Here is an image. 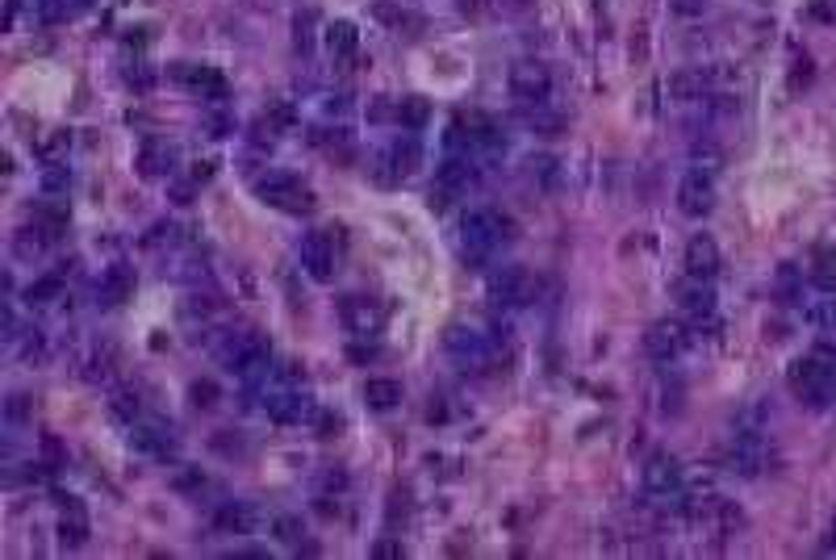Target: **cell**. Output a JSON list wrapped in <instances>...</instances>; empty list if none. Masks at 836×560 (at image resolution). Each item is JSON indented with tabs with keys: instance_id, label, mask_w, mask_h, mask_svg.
<instances>
[{
	"instance_id": "1",
	"label": "cell",
	"mask_w": 836,
	"mask_h": 560,
	"mask_svg": "<svg viewBox=\"0 0 836 560\" xmlns=\"http://www.w3.org/2000/svg\"><path fill=\"white\" fill-rule=\"evenodd\" d=\"M786 385H791V393L811 410L836 406V347L816 343L811 352H803L791 364V372H786Z\"/></svg>"
},
{
	"instance_id": "7",
	"label": "cell",
	"mask_w": 836,
	"mask_h": 560,
	"mask_svg": "<svg viewBox=\"0 0 836 560\" xmlns=\"http://www.w3.org/2000/svg\"><path fill=\"white\" fill-rule=\"evenodd\" d=\"M339 322L347 326L352 335L368 339V335H377L381 326H385V306L377 297H368V293H347L339 301Z\"/></svg>"
},
{
	"instance_id": "45",
	"label": "cell",
	"mask_w": 836,
	"mask_h": 560,
	"mask_svg": "<svg viewBox=\"0 0 836 560\" xmlns=\"http://www.w3.org/2000/svg\"><path fill=\"white\" fill-rule=\"evenodd\" d=\"M673 9L686 13V17H694V13H703V9H707V0H673Z\"/></svg>"
},
{
	"instance_id": "42",
	"label": "cell",
	"mask_w": 836,
	"mask_h": 560,
	"mask_svg": "<svg viewBox=\"0 0 836 560\" xmlns=\"http://www.w3.org/2000/svg\"><path fill=\"white\" fill-rule=\"evenodd\" d=\"M339 414H318V439H335L339 435Z\"/></svg>"
},
{
	"instance_id": "41",
	"label": "cell",
	"mask_w": 836,
	"mask_h": 560,
	"mask_svg": "<svg viewBox=\"0 0 836 560\" xmlns=\"http://www.w3.org/2000/svg\"><path fill=\"white\" fill-rule=\"evenodd\" d=\"M373 556H381V560H402L406 548H402L398 540H377V544H373Z\"/></svg>"
},
{
	"instance_id": "40",
	"label": "cell",
	"mask_w": 836,
	"mask_h": 560,
	"mask_svg": "<svg viewBox=\"0 0 836 560\" xmlns=\"http://www.w3.org/2000/svg\"><path fill=\"white\" fill-rule=\"evenodd\" d=\"M205 130H209V138H226L235 130V118H230V113H205Z\"/></svg>"
},
{
	"instance_id": "10",
	"label": "cell",
	"mask_w": 836,
	"mask_h": 560,
	"mask_svg": "<svg viewBox=\"0 0 836 560\" xmlns=\"http://www.w3.org/2000/svg\"><path fill=\"white\" fill-rule=\"evenodd\" d=\"M799 314L816 331H836V285L832 280H816L799 293Z\"/></svg>"
},
{
	"instance_id": "3",
	"label": "cell",
	"mask_w": 836,
	"mask_h": 560,
	"mask_svg": "<svg viewBox=\"0 0 836 560\" xmlns=\"http://www.w3.org/2000/svg\"><path fill=\"white\" fill-rule=\"evenodd\" d=\"M251 189H255V197H260L264 205L285 209V214H310V209L318 205L310 184H306V180H297V176H289V172H268V176H255V180H251Z\"/></svg>"
},
{
	"instance_id": "46",
	"label": "cell",
	"mask_w": 836,
	"mask_h": 560,
	"mask_svg": "<svg viewBox=\"0 0 836 560\" xmlns=\"http://www.w3.org/2000/svg\"><path fill=\"white\" fill-rule=\"evenodd\" d=\"M151 72H126V84H134V88H151Z\"/></svg>"
},
{
	"instance_id": "29",
	"label": "cell",
	"mask_w": 836,
	"mask_h": 560,
	"mask_svg": "<svg viewBox=\"0 0 836 560\" xmlns=\"http://www.w3.org/2000/svg\"><path fill=\"white\" fill-rule=\"evenodd\" d=\"M431 118V105L423 97H402L398 101V113H393V122H398L402 130H423Z\"/></svg>"
},
{
	"instance_id": "19",
	"label": "cell",
	"mask_w": 836,
	"mask_h": 560,
	"mask_svg": "<svg viewBox=\"0 0 836 560\" xmlns=\"http://www.w3.org/2000/svg\"><path fill=\"white\" fill-rule=\"evenodd\" d=\"M435 180H439V189L444 193H469L473 184H477V163L469 159V155H448L444 163H439V172H435Z\"/></svg>"
},
{
	"instance_id": "44",
	"label": "cell",
	"mask_w": 836,
	"mask_h": 560,
	"mask_svg": "<svg viewBox=\"0 0 836 560\" xmlns=\"http://www.w3.org/2000/svg\"><path fill=\"white\" fill-rule=\"evenodd\" d=\"M444 418H448L444 398H431V406H427V423H444Z\"/></svg>"
},
{
	"instance_id": "34",
	"label": "cell",
	"mask_w": 836,
	"mask_h": 560,
	"mask_svg": "<svg viewBox=\"0 0 836 560\" xmlns=\"http://www.w3.org/2000/svg\"><path fill=\"white\" fill-rule=\"evenodd\" d=\"M189 402H193L197 410H214V406L222 402V389H218V381H209V377L193 381V385H189Z\"/></svg>"
},
{
	"instance_id": "6",
	"label": "cell",
	"mask_w": 836,
	"mask_h": 560,
	"mask_svg": "<svg viewBox=\"0 0 836 560\" xmlns=\"http://www.w3.org/2000/svg\"><path fill=\"white\" fill-rule=\"evenodd\" d=\"M686 347H690V326L686 322L661 318V322H653L644 331V352H648V360H657V364H673Z\"/></svg>"
},
{
	"instance_id": "14",
	"label": "cell",
	"mask_w": 836,
	"mask_h": 560,
	"mask_svg": "<svg viewBox=\"0 0 836 560\" xmlns=\"http://www.w3.org/2000/svg\"><path fill=\"white\" fill-rule=\"evenodd\" d=\"M682 268H686V276H694V280H715V272L724 268V255H719V247H715L711 235H694V239L686 243Z\"/></svg>"
},
{
	"instance_id": "37",
	"label": "cell",
	"mask_w": 836,
	"mask_h": 560,
	"mask_svg": "<svg viewBox=\"0 0 836 560\" xmlns=\"http://www.w3.org/2000/svg\"><path fill=\"white\" fill-rule=\"evenodd\" d=\"M113 414H122L126 423H138V418H143V402H138V393L134 389H118V393H113Z\"/></svg>"
},
{
	"instance_id": "15",
	"label": "cell",
	"mask_w": 836,
	"mask_h": 560,
	"mask_svg": "<svg viewBox=\"0 0 836 560\" xmlns=\"http://www.w3.org/2000/svg\"><path fill=\"white\" fill-rule=\"evenodd\" d=\"M172 80L184 84V88H193L197 97H209V101H222L226 97V80L209 63H176L172 67Z\"/></svg>"
},
{
	"instance_id": "22",
	"label": "cell",
	"mask_w": 836,
	"mask_h": 560,
	"mask_svg": "<svg viewBox=\"0 0 836 560\" xmlns=\"http://www.w3.org/2000/svg\"><path fill=\"white\" fill-rule=\"evenodd\" d=\"M134 285H138L134 268L113 264V268L97 280V297H101V306H122V301H130V297H134Z\"/></svg>"
},
{
	"instance_id": "31",
	"label": "cell",
	"mask_w": 836,
	"mask_h": 560,
	"mask_svg": "<svg viewBox=\"0 0 836 560\" xmlns=\"http://www.w3.org/2000/svg\"><path fill=\"white\" fill-rule=\"evenodd\" d=\"M59 544H63V548H80V544H88V519L80 515V506L67 510V515L59 519Z\"/></svg>"
},
{
	"instance_id": "17",
	"label": "cell",
	"mask_w": 836,
	"mask_h": 560,
	"mask_svg": "<svg viewBox=\"0 0 836 560\" xmlns=\"http://www.w3.org/2000/svg\"><path fill=\"white\" fill-rule=\"evenodd\" d=\"M715 88V72L711 67H682V72L669 76V97L673 101H703L707 92Z\"/></svg>"
},
{
	"instance_id": "49",
	"label": "cell",
	"mask_w": 836,
	"mask_h": 560,
	"mask_svg": "<svg viewBox=\"0 0 836 560\" xmlns=\"http://www.w3.org/2000/svg\"><path fill=\"white\" fill-rule=\"evenodd\" d=\"M456 5H460L464 13H477V5H481V0H456Z\"/></svg>"
},
{
	"instance_id": "36",
	"label": "cell",
	"mask_w": 836,
	"mask_h": 560,
	"mask_svg": "<svg viewBox=\"0 0 836 560\" xmlns=\"http://www.w3.org/2000/svg\"><path fill=\"white\" fill-rule=\"evenodd\" d=\"M527 122H531V130H540L544 138H556V134L565 130V118H561V113H548L544 105L531 109V118H527Z\"/></svg>"
},
{
	"instance_id": "26",
	"label": "cell",
	"mask_w": 836,
	"mask_h": 560,
	"mask_svg": "<svg viewBox=\"0 0 836 560\" xmlns=\"http://www.w3.org/2000/svg\"><path fill=\"white\" fill-rule=\"evenodd\" d=\"M51 243H55V239L34 222V226H21V230H17L13 251H17V260H38V255H46V247H51Z\"/></svg>"
},
{
	"instance_id": "23",
	"label": "cell",
	"mask_w": 836,
	"mask_h": 560,
	"mask_svg": "<svg viewBox=\"0 0 836 560\" xmlns=\"http://www.w3.org/2000/svg\"><path fill=\"white\" fill-rule=\"evenodd\" d=\"M673 293H678L682 310H686L690 318H711V314H715V293H711V280H694V276H686L682 285H673Z\"/></svg>"
},
{
	"instance_id": "50",
	"label": "cell",
	"mask_w": 836,
	"mask_h": 560,
	"mask_svg": "<svg viewBox=\"0 0 836 560\" xmlns=\"http://www.w3.org/2000/svg\"><path fill=\"white\" fill-rule=\"evenodd\" d=\"M828 548H836V519H832V531H828Z\"/></svg>"
},
{
	"instance_id": "21",
	"label": "cell",
	"mask_w": 836,
	"mask_h": 560,
	"mask_svg": "<svg viewBox=\"0 0 836 560\" xmlns=\"http://www.w3.org/2000/svg\"><path fill=\"white\" fill-rule=\"evenodd\" d=\"M130 443H134L138 452L155 456V460H172V456H176L172 427H164V423H138V427H134V435H130Z\"/></svg>"
},
{
	"instance_id": "20",
	"label": "cell",
	"mask_w": 836,
	"mask_h": 560,
	"mask_svg": "<svg viewBox=\"0 0 836 560\" xmlns=\"http://www.w3.org/2000/svg\"><path fill=\"white\" fill-rule=\"evenodd\" d=\"M444 347H448V356L460 360V364H481L485 352H490L485 335H477L473 326H452V331L444 335Z\"/></svg>"
},
{
	"instance_id": "9",
	"label": "cell",
	"mask_w": 836,
	"mask_h": 560,
	"mask_svg": "<svg viewBox=\"0 0 836 560\" xmlns=\"http://www.w3.org/2000/svg\"><path fill=\"white\" fill-rule=\"evenodd\" d=\"M510 92H515V101H523V105H548V97H552V76H548V67L544 63H531V59H523V63H515L510 67Z\"/></svg>"
},
{
	"instance_id": "25",
	"label": "cell",
	"mask_w": 836,
	"mask_h": 560,
	"mask_svg": "<svg viewBox=\"0 0 836 560\" xmlns=\"http://www.w3.org/2000/svg\"><path fill=\"white\" fill-rule=\"evenodd\" d=\"M364 402L373 406V410H393L402 402V381H393V377H368L364 381Z\"/></svg>"
},
{
	"instance_id": "24",
	"label": "cell",
	"mask_w": 836,
	"mask_h": 560,
	"mask_svg": "<svg viewBox=\"0 0 836 560\" xmlns=\"http://www.w3.org/2000/svg\"><path fill=\"white\" fill-rule=\"evenodd\" d=\"M327 51H331L335 63H352L356 59L360 34H356L352 21H331V26H327Z\"/></svg>"
},
{
	"instance_id": "13",
	"label": "cell",
	"mask_w": 836,
	"mask_h": 560,
	"mask_svg": "<svg viewBox=\"0 0 836 560\" xmlns=\"http://www.w3.org/2000/svg\"><path fill=\"white\" fill-rule=\"evenodd\" d=\"M770 443L761 439V431H740L732 439V469L740 477H761L765 469H770Z\"/></svg>"
},
{
	"instance_id": "35",
	"label": "cell",
	"mask_w": 836,
	"mask_h": 560,
	"mask_svg": "<svg viewBox=\"0 0 836 560\" xmlns=\"http://www.w3.org/2000/svg\"><path fill=\"white\" fill-rule=\"evenodd\" d=\"M272 535H276L281 544L301 548V535H306V523H301L297 515H276V519H272Z\"/></svg>"
},
{
	"instance_id": "43",
	"label": "cell",
	"mask_w": 836,
	"mask_h": 560,
	"mask_svg": "<svg viewBox=\"0 0 836 560\" xmlns=\"http://www.w3.org/2000/svg\"><path fill=\"white\" fill-rule=\"evenodd\" d=\"M527 168H531V172H536V176H544V180H552V168H556V163H552L548 155H540V159H531V163H527Z\"/></svg>"
},
{
	"instance_id": "48",
	"label": "cell",
	"mask_w": 836,
	"mask_h": 560,
	"mask_svg": "<svg viewBox=\"0 0 836 560\" xmlns=\"http://www.w3.org/2000/svg\"><path fill=\"white\" fill-rule=\"evenodd\" d=\"M498 5H502V9H510V13H519V9H527V5H531V0H498Z\"/></svg>"
},
{
	"instance_id": "12",
	"label": "cell",
	"mask_w": 836,
	"mask_h": 560,
	"mask_svg": "<svg viewBox=\"0 0 836 560\" xmlns=\"http://www.w3.org/2000/svg\"><path fill=\"white\" fill-rule=\"evenodd\" d=\"M678 209L686 218H707L715 209V180L703 168H690L678 184Z\"/></svg>"
},
{
	"instance_id": "32",
	"label": "cell",
	"mask_w": 836,
	"mask_h": 560,
	"mask_svg": "<svg viewBox=\"0 0 836 560\" xmlns=\"http://www.w3.org/2000/svg\"><path fill=\"white\" fill-rule=\"evenodd\" d=\"M80 9H88V0H38V17L42 21H67V17H76Z\"/></svg>"
},
{
	"instance_id": "18",
	"label": "cell",
	"mask_w": 836,
	"mask_h": 560,
	"mask_svg": "<svg viewBox=\"0 0 836 560\" xmlns=\"http://www.w3.org/2000/svg\"><path fill=\"white\" fill-rule=\"evenodd\" d=\"M377 163H385V168H389V180H406V176H414L418 168H423V147H418V138L402 134Z\"/></svg>"
},
{
	"instance_id": "27",
	"label": "cell",
	"mask_w": 836,
	"mask_h": 560,
	"mask_svg": "<svg viewBox=\"0 0 836 560\" xmlns=\"http://www.w3.org/2000/svg\"><path fill=\"white\" fill-rule=\"evenodd\" d=\"M134 168L143 172V176H168L172 172V147H164V143H143V151H138V159H134Z\"/></svg>"
},
{
	"instance_id": "16",
	"label": "cell",
	"mask_w": 836,
	"mask_h": 560,
	"mask_svg": "<svg viewBox=\"0 0 836 560\" xmlns=\"http://www.w3.org/2000/svg\"><path fill=\"white\" fill-rule=\"evenodd\" d=\"M264 410H268L272 423H285V427L314 418V402L301 398L297 389H276V393H268V398H264Z\"/></svg>"
},
{
	"instance_id": "4",
	"label": "cell",
	"mask_w": 836,
	"mask_h": 560,
	"mask_svg": "<svg viewBox=\"0 0 836 560\" xmlns=\"http://www.w3.org/2000/svg\"><path fill=\"white\" fill-rule=\"evenodd\" d=\"M218 364L226 372H235V377H264L268 372V339L260 331H239V335H230L222 347H218Z\"/></svg>"
},
{
	"instance_id": "28",
	"label": "cell",
	"mask_w": 836,
	"mask_h": 560,
	"mask_svg": "<svg viewBox=\"0 0 836 560\" xmlns=\"http://www.w3.org/2000/svg\"><path fill=\"white\" fill-rule=\"evenodd\" d=\"M218 527L230 531V535H247L255 527V506L251 502H226L218 510Z\"/></svg>"
},
{
	"instance_id": "8",
	"label": "cell",
	"mask_w": 836,
	"mask_h": 560,
	"mask_svg": "<svg viewBox=\"0 0 836 560\" xmlns=\"http://www.w3.org/2000/svg\"><path fill=\"white\" fill-rule=\"evenodd\" d=\"M682 485H686V473H682V464L673 460V456H653L644 464V494L648 498H657V502H673V498H682Z\"/></svg>"
},
{
	"instance_id": "2",
	"label": "cell",
	"mask_w": 836,
	"mask_h": 560,
	"mask_svg": "<svg viewBox=\"0 0 836 560\" xmlns=\"http://www.w3.org/2000/svg\"><path fill=\"white\" fill-rule=\"evenodd\" d=\"M510 218H502L498 209H473L469 218H464V226H460V239H464V260L469 264H485L490 260V251L502 243V239H510Z\"/></svg>"
},
{
	"instance_id": "33",
	"label": "cell",
	"mask_w": 836,
	"mask_h": 560,
	"mask_svg": "<svg viewBox=\"0 0 836 560\" xmlns=\"http://www.w3.org/2000/svg\"><path fill=\"white\" fill-rule=\"evenodd\" d=\"M67 147H72V134H67V130H46V134L38 138V143H34V151H38L46 163H55Z\"/></svg>"
},
{
	"instance_id": "38",
	"label": "cell",
	"mask_w": 836,
	"mask_h": 560,
	"mask_svg": "<svg viewBox=\"0 0 836 560\" xmlns=\"http://www.w3.org/2000/svg\"><path fill=\"white\" fill-rule=\"evenodd\" d=\"M67 184H72V172H67L59 159H55V163H46V172H42V189H46V193H63Z\"/></svg>"
},
{
	"instance_id": "39",
	"label": "cell",
	"mask_w": 836,
	"mask_h": 560,
	"mask_svg": "<svg viewBox=\"0 0 836 560\" xmlns=\"http://www.w3.org/2000/svg\"><path fill=\"white\" fill-rule=\"evenodd\" d=\"M5 414H9V423H26V418L34 414V402L26 398V393H9V402H5Z\"/></svg>"
},
{
	"instance_id": "11",
	"label": "cell",
	"mask_w": 836,
	"mask_h": 560,
	"mask_svg": "<svg viewBox=\"0 0 836 560\" xmlns=\"http://www.w3.org/2000/svg\"><path fill=\"white\" fill-rule=\"evenodd\" d=\"M297 260H301V268H306V276L310 280H318V285H327V280H335V243L322 235V230H310L306 239H301V247H297Z\"/></svg>"
},
{
	"instance_id": "5",
	"label": "cell",
	"mask_w": 836,
	"mask_h": 560,
	"mask_svg": "<svg viewBox=\"0 0 836 560\" xmlns=\"http://www.w3.org/2000/svg\"><path fill=\"white\" fill-rule=\"evenodd\" d=\"M540 293V280L531 276L527 268L519 264H510V268H498L490 276V297L498 301V306H510V310H519V306H531Z\"/></svg>"
},
{
	"instance_id": "30",
	"label": "cell",
	"mask_w": 836,
	"mask_h": 560,
	"mask_svg": "<svg viewBox=\"0 0 836 560\" xmlns=\"http://www.w3.org/2000/svg\"><path fill=\"white\" fill-rule=\"evenodd\" d=\"M63 297V276H38V280H30L26 285V301L30 306H51V301H59Z\"/></svg>"
},
{
	"instance_id": "47",
	"label": "cell",
	"mask_w": 836,
	"mask_h": 560,
	"mask_svg": "<svg viewBox=\"0 0 836 560\" xmlns=\"http://www.w3.org/2000/svg\"><path fill=\"white\" fill-rule=\"evenodd\" d=\"M193 485H205V477H201V473H184V477H176V489H193Z\"/></svg>"
}]
</instances>
